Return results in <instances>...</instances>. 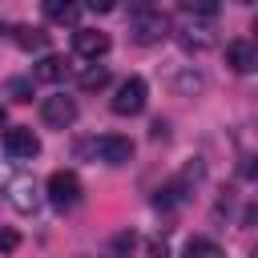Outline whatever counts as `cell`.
<instances>
[{
  "mask_svg": "<svg viewBox=\"0 0 258 258\" xmlns=\"http://www.w3.org/2000/svg\"><path fill=\"white\" fill-rule=\"evenodd\" d=\"M0 125H4V105H0Z\"/></svg>",
  "mask_w": 258,
  "mask_h": 258,
  "instance_id": "obj_23",
  "label": "cell"
},
{
  "mask_svg": "<svg viewBox=\"0 0 258 258\" xmlns=\"http://www.w3.org/2000/svg\"><path fill=\"white\" fill-rule=\"evenodd\" d=\"M234 4H254V0H234Z\"/></svg>",
  "mask_w": 258,
  "mask_h": 258,
  "instance_id": "obj_24",
  "label": "cell"
},
{
  "mask_svg": "<svg viewBox=\"0 0 258 258\" xmlns=\"http://www.w3.org/2000/svg\"><path fill=\"white\" fill-rule=\"evenodd\" d=\"M77 85H81L85 93H93V89H105V85H109V69H105V64H89V69L77 77Z\"/></svg>",
  "mask_w": 258,
  "mask_h": 258,
  "instance_id": "obj_13",
  "label": "cell"
},
{
  "mask_svg": "<svg viewBox=\"0 0 258 258\" xmlns=\"http://www.w3.org/2000/svg\"><path fill=\"white\" fill-rule=\"evenodd\" d=\"M85 8H93V12H113L117 0H85Z\"/></svg>",
  "mask_w": 258,
  "mask_h": 258,
  "instance_id": "obj_21",
  "label": "cell"
},
{
  "mask_svg": "<svg viewBox=\"0 0 258 258\" xmlns=\"http://www.w3.org/2000/svg\"><path fill=\"white\" fill-rule=\"evenodd\" d=\"M16 44L28 52H40V48H48V32L44 28H16Z\"/></svg>",
  "mask_w": 258,
  "mask_h": 258,
  "instance_id": "obj_12",
  "label": "cell"
},
{
  "mask_svg": "<svg viewBox=\"0 0 258 258\" xmlns=\"http://www.w3.org/2000/svg\"><path fill=\"white\" fill-rule=\"evenodd\" d=\"M177 202H185V189L173 181V185H165V189H157V198H153V206L157 210H169V206H177Z\"/></svg>",
  "mask_w": 258,
  "mask_h": 258,
  "instance_id": "obj_17",
  "label": "cell"
},
{
  "mask_svg": "<svg viewBox=\"0 0 258 258\" xmlns=\"http://www.w3.org/2000/svg\"><path fill=\"white\" fill-rule=\"evenodd\" d=\"M226 64H230L234 73H254V69H258V48H254L250 40H230V44H226Z\"/></svg>",
  "mask_w": 258,
  "mask_h": 258,
  "instance_id": "obj_9",
  "label": "cell"
},
{
  "mask_svg": "<svg viewBox=\"0 0 258 258\" xmlns=\"http://www.w3.org/2000/svg\"><path fill=\"white\" fill-rule=\"evenodd\" d=\"M4 153L8 157H36L40 153V137L28 129V125H12V129H4Z\"/></svg>",
  "mask_w": 258,
  "mask_h": 258,
  "instance_id": "obj_7",
  "label": "cell"
},
{
  "mask_svg": "<svg viewBox=\"0 0 258 258\" xmlns=\"http://www.w3.org/2000/svg\"><path fill=\"white\" fill-rule=\"evenodd\" d=\"M4 189H8V202H12L20 214H32V210L40 206V198H36V181H32V177H8Z\"/></svg>",
  "mask_w": 258,
  "mask_h": 258,
  "instance_id": "obj_8",
  "label": "cell"
},
{
  "mask_svg": "<svg viewBox=\"0 0 258 258\" xmlns=\"http://www.w3.org/2000/svg\"><path fill=\"white\" fill-rule=\"evenodd\" d=\"M40 12H44V20H52V24H77L81 4H77V0H40Z\"/></svg>",
  "mask_w": 258,
  "mask_h": 258,
  "instance_id": "obj_10",
  "label": "cell"
},
{
  "mask_svg": "<svg viewBox=\"0 0 258 258\" xmlns=\"http://www.w3.org/2000/svg\"><path fill=\"white\" fill-rule=\"evenodd\" d=\"M109 48H113V40H109V32H101V28H77V32H73V52L85 56V60H97V56H105Z\"/></svg>",
  "mask_w": 258,
  "mask_h": 258,
  "instance_id": "obj_6",
  "label": "cell"
},
{
  "mask_svg": "<svg viewBox=\"0 0 258 258\" xmlns=\"http://www.w3.org/2000/svg\"><path fill=\"white\" fill-rule=\"evenodd\" d=\"M165 36H169V20H165L157 8L137 12V16L129 20V40H137V44H157V40H165Z\"/></svg>",
  "mask_w": 258,
  "mask_h": 258,
  "instance_id": "obj_3",
  "label": "cell"
},
{
  "mask_svg": "<svg viewBox=\"0 0 258 258\" xmlns=\"http://www.w3.org/2000/svg\"><path fill=\"white\" fill-rule=\"evenodd\" d=\"M93 153H97V161H105V165H125V161L133 157V141L121 137V133H101V137L93 141Z\"/></svg>",
  "mask_w": 258,
  "mask_h": 258,
  "instance_id": "obj_5",
  "label": "cell"
},
{
  "mask_svg": "<svg viewBox=\"0 0 258 258\" xmlns=\"http://www.w3.org/2000/svg\"><path fill=\"white\" fill-rule=\"evenodd\" d=\"M185 258H226V254H222V246L210 242V238H189V242H185Z\"/></svg>",
  "mask_w": 258,
  "mask_h": 258,
  "instance_id": "obj_15",
  "label": "cell"
},
{
  "mask_svg": "<svg viewBox=\"0 0 258 258\" xmlns=\"http://www.w3.org/2000/svg\"><path fill=\"white\" fill-rule=\"evenodd\" d=\"M129 8L133 12H149V8H157V0H129Z\"/></svg>",
  "mask_w": 258,
  "mask_h": 258,
  "instance_id": "obj_22",
  "label": "cell"
},
{
  "mask_svg": "<svg viewBox=\"0 0 258 258\" xmlns=\"http://www.w3.org/2000/svg\"><path fill=\"white\" fill-rule=\"evenodd\" d=\"M44 194H48V202L56 210H73L81 202V177L73 169H52L48 181H44Z\"/></svg>",
  "mask_w": 258,
  "mask_h": 258,
  "instance_id": "obj_2",
  "label": "cell"
},
{
  "mask_svg": "<svg viewBox=\"0 0 258 258\" xmlns=\"http://www.w3.org/2000/svg\"><path fill=\"white\" fill-rule=\"evenodd\" d=\"M177 8L185 16H198V20H214L218 16V0H177Z\"/></svg>",
  "mask_w": 258,
  "mask_h": 258,
  "instance_id": "obj_14",
  "label": "cell"
},
{
  "mask_svg": "<svg viewBox=\"0 0 258 258\" xmlns=\"http://www.w3.org/2000/svg\"><path fill=\"white\" fill-rule=\"evenodd\" d=\"M8 93H12L16 101H32V81H20V77H16V81H8Z\"/></svg>",
  "mask_w": 258,
  "mask_h": 258,
  "instance_id": "obj_18",
  "label": "cell"
},
{
  "mask_svg": "<svg viewBox=\"0 0 258 258\" xmlns=\"http://www.w3.org/2000/svg\"><path fill=\"white\" fill-rule=\"evenodd\" d=\"M40 121H44L48 129H69V125L77 121V101L64 97V93L44 97V101H40Z\"/></svg>",
  "mask_w": 258,
  "mask_h": 258,
  "instance_id": "obj_4",
  "label": "cell"
},
{
  "mask_svg": "<svg viewBox=\"0 0 258 258\" xmlns=\"http://www.w3.org/2000/svg\"><path fill=\"white\" fill-rule=\"evenodd\" d=\"M32 77L36 81H44V85H60L64 77H69V64H64V56H40V64H32Z\"/></svg>",
  "mask_w": 258,
  "mask_h": 258,
  "instance_id": "obj_11",
  "label": "cell"
},
{
  "mask_svg": "<svg viewBox=\"0 0 258 258\" xmlns=\"http://www.w3.org/2000/svg\"><path fill=\"white\" fill-rule=\"evenodd\" d=\"M16 246H20V234L8 230V226H0V254H12Z\"/></svg>",
  "mask_w": 258,
  "mask_h": 258,
  "instance_id": "obj_19",
  "label": "cell"
},
{
  "mask_svg": "<svg viewBox=\"0 0 258 258\" xmlns=\"http://www.w3.org/2000/svg\"><path fill=\"white\" fill-rule=\"evenodd\" d=\"M181 44L202 52V48H210V44H214V36H210V28H185V32H181Z\"/></svg>",
  "mask_w": 258,
  "mask_h": 258,
  "instance_id": "obj_16",
  "label": "cell"
},
{
  "mask_svg": "<svg viewBox=\"0 0 258 258\" xmlns=\"http://www.w3.org/2000/svg\"><path fill=\"white\" fill-rule=\"evenodd\" d=\"M145 97H149V85H145L141 77H125V81L117 85L109 109H113L117 117H137V113L145 109Z\"/></svg>",
  "mask_w": 258,
  "mask_h": 258,
  "instance_id": "obj_1",
  "label": "cell"
},
{
  "mask_svg": "<svg viewBox=\"0 0 258 258\" xmlns=\"http://www.w3.org/2000/svg\"><path fill=\"white\" fill-rule=\"evenodd\" d=\"M145 258H169V246L161 238H153V242H145Z\"/></svg>",
  "mask_w": 258,
  "mask_h": 258,
  "instance_id": "obj_20",
  "label": "cell"
}]
</instances>
